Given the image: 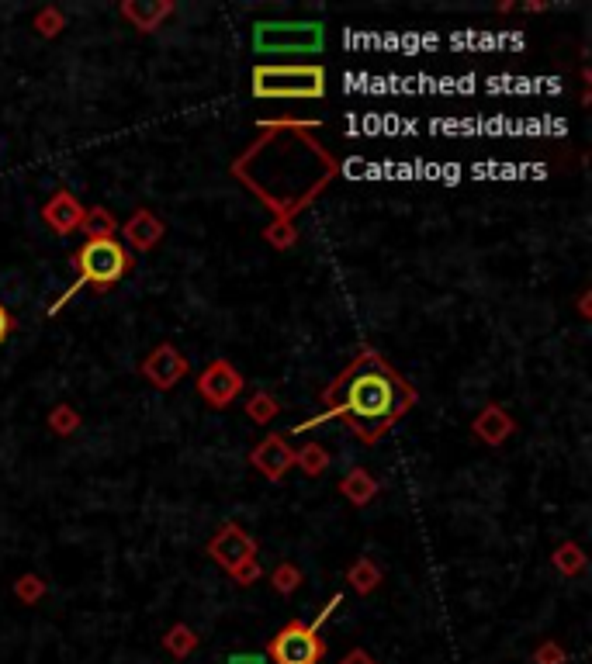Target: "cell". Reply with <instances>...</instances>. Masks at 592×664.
I'll list each match as a JSON object with an SVG mask.
<instances>
[{
	"instance_id": "obj_1",
	"label": "cell",
	"mask_w": 592,
	"mask_h": 664,
	"mask_svg": "<svg viewBox=\"0 0 592 664\" xmlns=\"http://www.w3.org/2000/svg\"><path fill=\"white\" fill-rule=\"evenodd\" d=\"M260 139L232 160L229 173L250 187L277 222H295L298 211L329 187L340 173V160L329 156L309 135V128H260Z\"/></svg>"
},
{
	"instance_id": "obj_2",
	"label": "cell",
	"mask_w": 592,
	"mask_h": 664,
	"mask_svg": "<svg viewBox=\"0 0 592 664\" xmlns=\"http://www.w3.org/2000/svg\"><path fill=\"white\" fill-rule=\"evenodd\" d=\"M419 402L416 388L381 357L378 350H364L333 377L322 391V412L298 422L295 433H309L322 422H347L364 447H374L399 419H406Z\"/></svg>"
},
{
	"instance_id": "obj_3",
	"label": "cell",
	"mask_w": 592,
	"mask_h": 664,
	"mask_svg": "<svg viewBox=\"0 0 592 664\" xmlns=\"http://www.w3.org/2000/svg\"><path fill=\"white\" fill-rule=\"evenodd\" d=\"M70 263L77 267V281H73L70 288L56 298V305L49 308L52 315H56L59 308L73 298V294L84 288V284H91L97 294L115 288L122 277H129V270H132V263L136 260H132V249H125L118 239H87L80 249H73Z\"/></svg>"
},
{
	"instance_id": "obj_4",
	"label": "cell",
	"mask_w": 592,
	"mask_h": 664,
	"mask_svg": "<svg viewBox=\"0 0 592 664\" xmlns=\"http://www.w3.org/2000/svg\"><path fill=\"white\" fill-rule=\"evenodd\" d=\"M250 90L260 101H319L326 97V66L319 63H257Z\"/></svg>"
},
{
	"instance_id": "obj_5",
	"label": "cell",
	"mask_w": 592,
	"mask_h": 664,
	"mask_svg": "<svg viewBox=\"0 0 592 664\" xmlns=\"http://www.w3.org/2000/svg\"><path fill=\"white\" fill-rule=\"evenodd\" d=\"M205 550H208V557L243 588L257 585L260 575H264V568H260V561H257V554H260L257 540L239 523H222L219 530H215V537L208 540Z\"/></svg>"
},
{
	"instance_id": "obj_6",
	"label": "cell",
	"mask_w": 592,
	"mask_h": 664,
	"mask_svg": "<svg viewBox=\"0 0 592 664\" xmlns=\"http://www.w3.org/2000/svg\"><path fill=\"white\" fill-rule=\"evenodd\" d=\"M326 45V28L319 21H257L253 25V49L260 56H316Z\"/></svg>"
},
{
	"instance_id": "obj_7",
	"label": "cell",
	"mask_w": 592,
	"mask_h": 664,
	"mask_svg": "<svg viewBox=\"0 0 592 664\" xmlns=\"http://www.w3.org/2000/svg\"><path fill=\"white\" fill-rule=\"evenodd\" d=\"M267 658H271V664H319L326 658V640L319 637L312 623L291 620L271 637Z\"/></svg>"
},
{
	"instance_id": "obj_8",
	"label": "cell",
	"mask_w": 592,
	"mask_h": 664,
	"mask_svg": "<svg viewBox=\"0 0 592 664\" xmlns=\"http://www.w3.org/2000/svg\"><path fill=\"white\" fill-rule=\"evenodd\" d=\"M246 388V377L232 367V360H212L205 371L198 374V395L205 398V405L212 409H229Z\"/></svg>"
},
{
	"instance_id": "obj_9",
	"label": "cell",
	"mask_w": 592,
	"mask_h": 664,
	"mask_svg": "<svg viewBox=\"0 0 592 664\" xmlns=\"http://www.w3.org/2000/svg\"><path fill=\"white\" fill-rule=\"evenodd\" d=\"M139 374L153 384L156 391H174L177 384L191 374V360L177 350L174 343H160L146 360L139 364Z\"/></svg>"
},
{
	"instance_id": "obj_10",
	"label": "cell",
	"mask_w": 592,
	"mask_h": 664,
	"mask_svg": "<svg viewBox=\"0 0 592 664\" xmlns=\"http://www.w3.org/2000/svg\"><path fill=\"white\" fill-rule=\"evenodd\" d=\"M250 467L264 474L267 481H284V474L295 467V447H291L284 433H267L250 450Z\"/></svg>"
},
{
	"instance_id": "obj_11",
	"label": "cell",
	"mask_w": 592,
	"mask_h": 664,
	"mask_svg": "<svg viewBox=\"0 0 592 664\" xmlns=\"http://www.w3.org/2000/svg\"><path fill=\"white\" fill-rule=\"evenodd\" d=\"M84 211L87 208L77 201V194L56 191L46 205H42V222H46L56 236H73V232H80V225H84Z\"/></svg>"
},
{
	"instance_id": "obj_12",
	"label": "cell",
	"mask_w": 592,
	"mask_h": 664,
	"mask_svg": "<svg viewBox=\"0 0 592 664\" xmlns=\"http://www.w3.org/2000/svg\"><path fill=\"white\" fill-rule=\"evenodd\" d=\"M513 433H516V419L499 402L482 405V412L471 419V436L482 440L485 447H502Z\"/></svg>"
},
{
	"instance_id": "obj_13",
	"label": "cell",
	"mask_w": 592,
	"mask_h": 664,
	"mask_svg": "<svg viewBox=\"0 0 592 664\" xmlns=\"http://www.w3.org/2000/svg\"><path fill=\"white\" fill-rule=\"evenodd\" d=\"M163 236H167V225H163L160 215L149 211V208L132 211L129 222L122 225V239L136 249V253H149V249H156L163 243Z\"/></svg>"
},
{
	"instance_id": "obj_14",
	"label": "cell",
	"mask_w": 592,
	"mask_h": 664,
	"mask_svg": "<svg viewBox=\"0 0 592 664\" xmlns=\"http://www.w3.org/2000/svg\"><path fill=\"white\" fill-rule=\"evenodd\" d=\"M174 11H177L174 0H122V7H118V14H122L136 32H146V35L156 32Z\"/></svg>"
},
{
	"instance_id": "obj_15",
	"label": "cell",
	"mask_w": 592,
	"mask_h": 664,
	"mask_svg": "<svg viewBox=\"0 0 592 664\" xmlns=\"http://www.w3.org/2000/svg\"><path fill=\"white\" fill-rule=\"evenodd\" d=\"M378 492H381V485H378V478H374L367 467H350L347 474H343V481H340V495L347 498L350 505H357V509H364V505H371L374 498H378Z\"/></svg>"
},
{
	"instance_id": "obj_16",
	"label": "cell",
	"mask_w": 592,
	"mask_h": 664,
	"mask_svg": "<svg viewBox=\"0 0 592 664\" xmlns=\"http://www.w3.org/2000/svg\"><path fill=\"white\" fill-rule=\"evenodd\" d=\"M551 564H554V571H561L565 578H579L582 571L589 568V557H586V550H582L575 540H565V543H558V547H554Z\"/></svg>"
},
{
	"instance_id": "obj_17",
	"label": "cell",
	"mask_w": 592,
	"mask_h": 664,
	"mask_svg": "<svg viewBox=\"0 0 592 664\" xmlns=\"http://www.w3.org/2000/svg\"><path fill=\"white\" fill-rule=\"evenodd\" d=\"M118 225L122 222L115 218V211L104 208V205H94L84 211V225H80V232H84L87 239H115Z\"/></svg>"
},
{
	"instance_id": "obj_18",
	"label": "cell",
	"mask_w": 592,
	"mask_h": 664,
	"mask_svg": "<svg viewBox=\"0 0 592 664\" xmlns=\"http://www.w3.org/2000/svg\"><path fill=\"white\" fill-rule=\"evenodd\" d=\"M198 644H201V637L187 623H174L167 630V637H163V651H167L170 658H177V661L191 658V654L198 651Z\"/></svg>"
},
{
	"instance_id": "obj_19",
	"label": "cell",
	"mask_w": 592,
	"mask_h": 664,
	"mask_svg": "<svg viewBox=\"0 0 592 664\" xmlns=\"http://www.w3.org/2000/svg\"><path fill=\"white\" fill-rule=\"evenodd\" d=\"M347 581L357 595H371L374 588L381 585V568L371 561V557H357V561L347 568Z\"/></svg>"
},
{
	"instance_id": "obj_20",
	"label": "cell",
	"mask_w": 592,
	"mask_h": 664,
	"mask_svg": "<svg viewBox=\"0 0 592 664\" xmlns=\"http://www.w3.org/2000/svg\"><path fill=\"white\" fill-rule=\"evenodd\" d=\"M329 450L322 443H305L302 450H295V467L305 474V478H322L329 471Z\"/></svg>"
},
{
	"instance_id": "obj_21",
	"label": "cell",
	"mask_w": 592,
	"mask_h": 664,
	"mask_svg": "<svg viewBox=\"0 0 592 664\" xmlns=\"http://www.w3.org/2000/svg\"><path fill=\"white\" fill-rule=\"evenodd\" d=\"M246 415H250V422H257V426H271L277 415H281V402H277L271 391H257V395L246 398Z\"/></svg>"
},
{
	"instance_id": "obj_22",
	"label": "cell",
	"mask_w": 592,
	"mask_h": 664,
	"mask_svg": "<svg viewBox=\"0 0 592 664\" xmlns=\"http://www.w3.org/2000/svg\"><path fill=\"white\" fill-rule=\"evenodd\" d=\"M46 592H49L46 578H42V575H32V571L14 581V599H18L21 606H39V602L46 599Z\"/></svg>"
},
{
	"instance_id": "obj_23",
	"label": "cell",
	"mask_w": 592,
	"mask_h": 664,
	"mask_svg": "<svg viewBox=\"0 0 592 664\" xmlns=\"http://www.w3.org/2000/svg\"><path fill=\"white\" fill-rule=\"evenodd\" d=\"M264 243L271 249H277V253H288V249L298 243V225L295 222H277L274 218V222L264 229Z\"/></svg>"
},
{
	"instance_id": "obj_24",
	"label": "cell",
	"mask_w": 592,
	"mask_h": 664,
	"mask_svg": "<svg viewBox=\"0 0 592 664\" xmlns=\"http://www.w3.org/2000/svg\"><path fill=\"white\" fill-rule=\"evenodd\" d=\"M302 581H305L302 568H298V564H291V561L277 564V568L271 571V585H274V592H277V595H291V592H298V588H302Z\"/></svg>"
},
{
	"instance_id": "obj_25",
	"label": "cell",
	"mask_w": 592,
	"mask_h": 664,
	"mask_svg": "<svg viewBox=\"0 0 592 664\" xmlns=\"http://www.w3.org/2000/svg\"><path fill=\"white\" fill-rule=\"evenodd\" d=\"M32 25H35V32H39L42 39H56V35L66 28V14L59 11L56 4H49V7H42V11L35 14V21H32Z\"/></svg>"
},
{
	"instance_id": "obj_26",
	"label": "cell",
	"mask_w": 592,
	"mask_h": 664,
	"mask_svg": "<svg viewBox=\"0 0 592 664\" xmlns=\"http://www.w3.org/2000/svg\"><path fill=\"white\" fill-rule=\"evenodd\" d=\"M49 429L56 436H73L80 429V412L73 409V405H56V409L49 412Z\"/></svg>"
},
{
	"instance_id": "obj_27",
	"label": "cell",
	"mask_w": 592,
	"mask_h": 664,
	"mask_svg": "<svg viewBox=\"0 0 592 664\" xmlns=\"http://www.w3.org/2000/svg\"><path fill=\"white\" fill-rule=\"evenodd\" d=\"M530 661L534 664H568V651L558 644V640H544V644L530 654Z\"/></svg>"
},
{
	"instance_id": "obj_28",
	"label": "cell",
	"mask_w": 592,
	"mask_h": 664,
	"mask_svg": "<svg viewBox=\"0 0 592 664\" xmlns=\"http://www.w3.org/2000/svg\"><path fill=\"white\" fill-rule=\"evenodd\" d=\"M14 326H18V322H14V315L7 312L4 305H0V343H4V339L11 336V332H14Z\"/></svg>"
},
{
	"instance_id": "obj_29",
	"label": "cell",
	"mask_w": 592,
	"mask_h": 664,
	"mask_svg": "<svg viewBox=\"0 0 592 664\" xmlns=\"http://www.w3.org/2000/svg\"><path fill=\"white\" fill-rule=\"evenodd\" d=\"M226 664H267V658L264 654H253V651H239V654H232Z\"/></svg>"
},
{
	"instance_id": "obj_30",
	"label": "cell",
	"mask_w": 592,
	"mask_h": 664,
	"mask_svg": "<svg viewBox=\"0 0 592 664\" xmlns=\"http://www.w3.org/2000/svg\"><path fill=\"white\" fill-rule=\"evenodd\" d=\"M340 664H378V661H374L371 654L364 651V647H354V651H350Z\"/></svg>"
},
{
	"instance_id": "obj_31",
	"label": "cell",
	"mask_w": 592,
	"mask_h": 664,
	"mask_svg": "<svg viewBox=\"0 0 592 664\" xmlns=\"http://www.w3.org/2000/svg\"><path fill=\"white\" fill-rule=\"evenodd\" d=\"M579 315H582L586 322L592 319V291H582V294H579Z\"/></svg>"
},
{
	"instance_id": "obj_32",
	"label": "cell",
	"mask_w": 592,
	"mask_h": 664,
	"mask_svg": "<svg viewBox=\"0 0 592 664\" xmlns=\"http://www.w3.org/2000/svg\"><path fill=\"white\" fill-rule=\"evenodd\" d=\"M551 4H541V0H530V4H523V11H530V14H541V11H547Z\"/></svg>"
}]
</instances>
